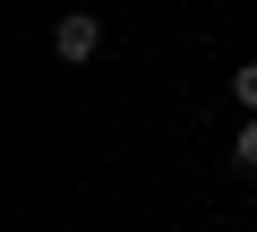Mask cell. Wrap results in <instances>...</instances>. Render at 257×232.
<instances>
[{
    "label": "cell",
    "instance_id": "obj_3",
    "mask_svg": "<svg viewBox=\"0 0 257 232\" xmlns=\"http://www.w3.org/2000/svg\"><path fill=\"white\" fill-rule=\"evenodd\" d=\"M231 103H240V112H257V60H240V69H231Z\"/></svg>",
    "mask_w": 257,
    "mask_h": 232
},
{
    "label": "cell",
    "instance_id": "obj_1",
    "mask_svg": "<svg viewBox=\"0 0 257 232\" xmlns=\"http://www.w3.org/2000/svg\"><path fill=\"white\" fill-rule=\"evenodd\" d=\"M94 52H103V18H94V9L52 18V60H94Z\"/></svg>",
    "mask_w": 257,
    "mask_h": 232
},
{
    "label": "cell",
    "instance_id": "obj_2",
    "mask_svg": "<svg viewBox=\"0 0 257 232\" xmlns=\"http://www.w3.org/2000/svg\"><path fill=\"white\" fill-rule=\"evenodd\" d=\"M231 164H240V172H257V112L240 121V138H231Z\"/></svg>",
    "mask_w": 257,
    "mask_h": 232
}]
</instances>
